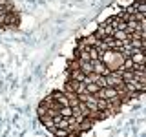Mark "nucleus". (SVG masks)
<instances>
[{"label": "nucleus", "instance_id": "39448f33", "mask_svg": "<svg viewBox=\"0 0 146 137\" xmlns=\"http://www.w3.org/2000/svg\"><path fill=\"white\" fill-rule=\"evenodd\" d=\"M131 62L133 64H144L146 62V57H144V51H139V49H135L133 53H131Z\"/></svg>", "mask_w": 146, "mask_h": 137}, {"label": "nucleus", "instance_id": "423d86ee", "mask_svg": "<svg viewBox=\"0 0 146 137\" xmlns=\"http://www.w3.org/2000/svg\"><path fill=\"white\" fill-rule=\"evenodd\" d=\"M79 70L88 75V73H93V68H91V61H79Z\"/></svg>", "mask_w": 146, "mask_h": 137}, {"label": "nucleus", "instance_id": "f8f14e48", "mask_svg": "<svg viewBox=\"0 0 146 137\" xmlns=\"http://www.w3.org/2000/svg\"><path fill=\"white\" fill-rule=\"evenodd\" d=\"M100 88L97 84H95V82H88V84H86V91H88L90 95H97V91H99Z\"/></svg>", "mask_w": 146, "mask_h": 137}, {"label": "nucleus", "instance_id": "f03ea898", "mask_svg": "<svg viewBox=\"0 0 146 137\" xmlns=\"http://www.w3.org/2000/svg\"><path fill=\"white\" fill-rule=\"evenodd\" d=\"M106 84L110 86V88H117V86L122 84V79L121 75H119V71H110L106 75Z\"/></svg>", "mask_w": 146, "mask_h": 137}, {"label": "nucleus", "instance_id": "1a4fd4ad", "mask_svg": "<svg viewBox=\"0 0 146 137\" xmlns=\"http://www.w3.org/2000/svg\"><path fill=\"white\" fill-rule=\"evenodd\" d=\"M99 40H100V39H97V37H95V33H93V35L86 37V39H82V42H84L86 46H97Z\"/></svg>", "mask_w": 146, "mask_h": 137}, {"label": "nucleus", "instance_id": "0eeeda50", "mask_svg": "<svg viewBox=\"0 0 146 137\" xmlns=\"http://www.w3.org/2000/svg\"><path fill=\"white\" fill-rule=\"evenodd\" d=\"M40 121H42V124H44V128H46L48 132H53V130H55L53 117H48V115H44V117H40Z\"/></svg>", "mask_w": 146, "mask_h": 137}, {"label": "nucleus", "instance_id": "20e7f679", "mask_svg": "<svg viewBox=\"0 0 146 137\" xmlns=\"http://www.w3.org/2000/svg\"><path fill=\"white\" fill-rule=\"evenodd\" d=\"M68 79H71V80H77V82H84L86 80V75L82 73L79 68L77 70H71V71H68Z\"/></svg>", "mask_w": 146, "mask_h": 137}, {"label": "nucleus", "instance_id": "7ed1b4c3", "mask_svg": "<svg viewBox=\"0 0 146 137\" xmlns=\"http://www.w3.org/2000/svg\"><path fill=\"white\" fill-rule=\"evenodd\" d=\"M91 68H93V73H99V75H108V73H110V70L106 68V64L100 61V59L91 61Z\"/></svg>", "mask_w": 146, "mask_h": 137}, {"label": "nucleus", "instance_id": "9b49d317", "mask_svg": "<svg viewBox=\"0 0 146 137\" xmlns=\"http://www.w3.org/2000/svg\"><path fill=\"white\" fill-rule=\"evenodd\" d=\"M88 53H90V61H97V59H100V53L97 51V48H95V46H90V48H88Z\"/></svg>", "mask_w": 146, "mask_h": 137}, {"label": "nucleus", "instance_id": "9d476101", "mask_svg": "<svg viewBox=\"0 0 146 137\" xmlns=\"http://www.w3.org/2000/svg\"><path fill=\"white\" fill-rule=\"evenodd\" d=\"M51 134H53L55 137H70V132H68L66 128H55Z\"/></svg>", "mask_w": 146, "mask_h": 137}, {"label": "nucleus", "instance_id": "f257e3e1", "mask_svg": "<svg viewBox=\"0 0 146 137\" xmlns=\"http://www.w3.org/2000/svg\"><path fill=\"white\" fill-rule=\"evenodd\" d=\"M100 61L106 64V68L110 71H115L119 68L122 66V62H124V57H122L121 51H115V49H108V51H104L100 55Z\"/></svg>", "mask_w": 146, "mask_h": 137}, {"label": "nucleus", "instance_id": "6e6552de", "mask_svg": "<svg viewBox=\"0 0 146 137\" xmlns=\"http://www.w3.org/2000/svg\"><path fill=\"white\" fill-rule=\"evenodd\" d=\"M113 39L115 40H126V39H130V35H128L126 31H122V29H115L113 31Z\"/></svg>", "mask_w": 146, "mask_h": 137}]
</instances>
